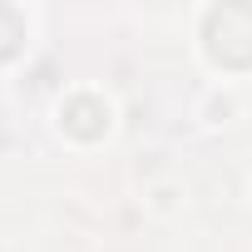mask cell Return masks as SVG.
Returning a JSON list of instances; mask_svg holds the SVG:
<instances>
[{"label":"cell","instance_id":"cell-1","mask_svg":"<svg viewBox=\"0 0 252 252\" xmlns=\"http://www.w3.org/2000/svg\"><path fill=\"white\" fill-rule=\"evenodd\" d=\"M208 55L218 64H252V5L208 10Z\"/></svg>","mask_w":252,"mask_h":252},{"label":"cell","instance_id":"cell-2","mask_svg":"<svg viewBox=\"0 0 252 252\" xmlns=\"http://www.w3.org/2000/svg\"><path fill=\"white\" fill-rule=\"evenodd\" d=\"M64 129H69L74 139H99V134L109 129V109H104L94 94H74V99L64 104Z\"/></svg>","mask_w":252,"mask_h":252}]
</instances>
